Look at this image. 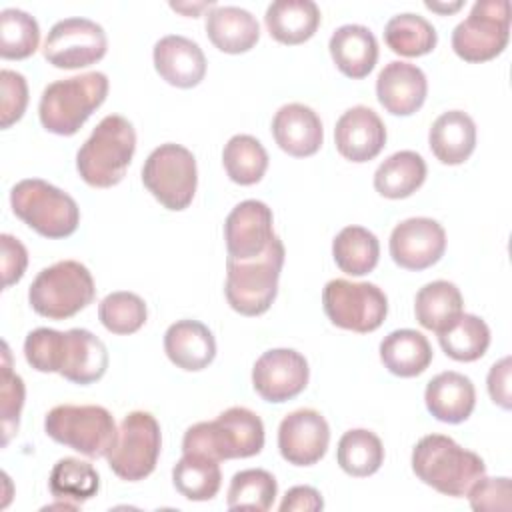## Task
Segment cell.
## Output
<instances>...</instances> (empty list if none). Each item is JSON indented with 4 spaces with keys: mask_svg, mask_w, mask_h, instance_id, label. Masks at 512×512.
<instances>
[{
    "mask_svg": "<svg viewBox=\"0 0 512 512\" xmlns=\"http://www.w3.org/2000/svg\"><path fill=\"white\" fill-rule=\"evenodd\" d=\"M334 142L346 160L368 162L384 148L386 126L372 108L352 106L338 118Z\"/></svg>",
    "mask_w": 512,
    "mask_h": 512,
    "instance_id": "cell-19",
    "label": "cell"
},
{
    "mask_svg": "<svg viewBox=\"0 0 512 512\" xmlns=\"http://www.w3.org/2000/svg\"><path fill=\"white\" fill-rule=\"evenodd\" d=\"M464 312V300L456 284L434 280L422 286L414 298V316L426 330L440 334Z\"/></svg>",
    "mask_w": 512,
    "mask_h": 512,
    "instance_id": "cell-30",
    "label": "cell"
},
{
    "mask_svg": "<svg viewBox=\"0 0 512 512\" xmlns=\"http://www.w3.org/2000/svg\"><path fill=\"white\" fill-rule=\"evenodd\" d=\"M264 448V424L244 406H232L216 420L198 422L184 432L182 452L204 454L214 460L250 458Z\"/></svg>",
    "mask_w": 512,
    "mask_h": 512,
    "instance_id": "cell-3",
    "label": "cell"
},
{
    "mask_svg": "<svg viewBox=\"0 0 512 512\" xmlns=\"http://www.w3.org/2000/svg\"><path fill=\"white\" fill-rule=\"evenodd\" d=\"M320 18V8L312 0H276L264 14L270 36L282 44L310 40L320 26Z\"/></svg>",
    "mask_w": 512,
    "mask_h": 512,
    "instance_id": "cell-28",
    "label": "cell"
},
{
    "mask_svg": "<svg viewBox=\"0 0 512 512\" xmlns=\"http://www.w3.org/2000/svg\"><path fill=\"white\" fill-rule=\"evenodd\" d=\"M322 306L334 326L358 334L374 332L388 314V298L376 284L346 278H334L324 286Z\"/></svg>",
    "mask_w": 512,
    "mask_h": 512,
    "instance_id": "cell-12",
    "label": "cell"
},
{
    "mask_svg": "<svg viewBox=\"0 0 512 512\" xmlns=\"http://www.w3.org/2000/svg\"><path fill=\"white\" fill-rule=\"evenodd\" d=\"M432 346L428 338L412 328L394 330L380 342V360L384 368L400 378L422 374L432 362Z\"/></svg>",
    "mask_w": 512,
    "mask_h": 512,
    "instance_id": "cell-29",
    "label": "cell"
},
{
    "mask_svg": "<svg viewBox=\"0 0 512 512\" xmlns=\"http://www.w3.org/2000/svg\"><path fill=\"white\" fill-rule=\"evenodd\" d=\"M106 94L108 76L98 70L56 80L40 96V122L52 134L72 136L106 100Z\"/></svg>",
    "mask_w": 512,
    "mask_h": 512,
    "instance_id": "cell-5",
    "label": "cell"
},
{
    "mask_svg": "<svg viewBox=\"0 0 512 512\" xmlns=\"http://www.w3.org/2000/svg\"><path fill=\"white\" fill-rule=\"evenodd\" d=\"M426 180V162L414 150H400L388 156L374 172V188L390 200L408 198Z\"/></svg>",
    "mask_w": 512,
    "mask_h": 512,
    "instance_id": "cell-31",
    "label": "cell"
},
{
    "mask_svg": "<svg viewBox=\"0 0 512 512\" xmlns=\"http://www.w3.org/2000/svg\"><path fill=\"white\" fill-rule=\"evenodd\" d=\"M428 144L442 164H462L476 148V124L466 112L448 110L434 120Z\"/></svg>",
    "mask_w": 512,
    "mask_h": 512,
    "instance_id": "cell-26",
    "label": "cell"
},
{
    "mask_svg": "<svg viewBox=\"0 0 512 512\" xmlns=\"http://www.w3.org/2000/svg\"><path fill=\"white\" fill-rule=\"evenodd\" d=\"M328 444V422L312 408L290 412L278 426V450L288 464L312 466L326 454Z\"/></svg>",
    "mask_w": 512,
    "mask_h": 512,
    "instance_id": "cell-17",
    "label": "cell"
},
{
    "mask_svg": "<svg viewBox=\"0 0 512 512\" xmlns=\"http://www.w3.org/2000/svg\"><path fill=\"white\" fill-rule=\"evenodd\" d=\"M164 352L174 366L186 372H198L214 360L216 340L206 324L186 318L168 326Z\"/></svg>",
    "mask_w": 512,
    "mask_h": 512,
    "instance_id": "cell-23",
    "label": "cell"
},
{
    "mask_svg": "<svg viewBox=\"0 0 512 512\" xmlns=\"http://www.w3.org/2000/svg\"><path fill=\"white\" fill-rule=\"evenodd\" d=\"M510 372H512L510 356H504L502 360L494 362L488 372V394H490L492 402L504 410H510V406H512Z\"/></svg>",
    "mask_w": 512,
    "mask_h": 512,
    "instance_id": "cell-46",
    "label": "cell"
},
{
    "mask_svg": "<svg viewBox=\"0 0 512 512\" xmlns=\"http://www.w3.org/2000/svg\"><path fill=\"white\" fill-rule=\"evenodd\" d=\"M470 506L478 512L484 510H502L508 512L512 506V486L510 478L500 476V478H478L470 490L466 492Z\"/></svg>",
    "mask_w": 512,
    "mask_h": 512,
    "instance_id": "cell-43",
    "label": "cell"
},
{
    "mask_svg": "<svg viewBox=\"0 0 512 512\" xmlns=\"http://www.w3.org/2000/svg\"><path fill=\"white\" fill-rule=\"evenodd\" d=\"M332 256L344 274L364 276L378 264L380 242L364 226H346L332 240Z\"/></svg>",
    "mask_w": 512,
    "mask_h": 512,
    "instance_id": "cell-33",
    "label": "cell"
},
{
    "mask_svg": "<svg viewBox=\"0 0 512 512\" xmlns=\"http://www.w3.org/2000/svg\"><path fill=\"white\" fill-rule=\"evenodd\" d=\"M12 212L44 238H66L76 232L80 208L76 200L54 184L26 178L10 190Z\"/></svg>",
    "mask_w": 512,
    "mask_h": 512,
    "instance_id": "cell-7",
    "label": "cell"
},
{
    "mask_svg": "<svg viewBox=\"0 0 512 512\" xmlns=\"http://www.w3.org/2000/svg\"><path fill=\"white\" fill-rule=\"evenodd\" d=\"M160 446L162 436L158 420L150 412L134 410L124 416L106 460L118 478L138 482L154 472Z\"/></svg>",
    "mask_w": 512,
    "mask_h": 512,
    "instance_id": "cell-11",
    "label": "cell"
},
{
    "mask_svg": "<svg viewBox=\"0 0 512 512\" xmlns=\"http://www.w3.org/2000/svg\"><path fill=\"white\" fill-rule=\"evenodd\" d=\"M108 48L106 32L100 24L88 18H64L56 22L46 40L42 54L48 64L64 70L90 66L104 58Z\"/></svg>",
    "mask_w": 512,
    "mask_h": 512,
    "instance_id": "cell-14",
    "label": "cell"
},
{
    "mask_svg": "<svg viewBox=\"0 0 512 512\" xmlns=\"http://www.w3.org/2000/svg\"><path fill=\"white\" fill-rule=\"evenodd\" d=\"M40 44V28L34 16L20 8H4L0 12V56L6 60H22L36 52Z\"/></svg>",
    "mask_w": 512,
    "mask_h": 512,
    "instance_id": "cell-40",
    "label": "cell"
},
{
    "mask_svg": "<svg viewBox=\"0 0 512 512\" xmlns=\"http://www.w3.org/2000/svg\"><path fill=\"white\" fill-rule=\"evenodd\" d=\"M142 182L164 208L184 210L196 194V158L182 144H160L142 166Z\"/></svg>",
    "mask_w": 512,
    "mask_h": 512,
    "instance_id": "cell-10",
    "label": "cell"
},
{
    "mask_svg": "<svg viewBox=\"0 0 512 512\" xmlns=\"http://www.w3.org/2000/svg\"><path fill=\"white\" fill-rule=\"evenodd\" d=\"M0 86H2V108H0V126L10 128L14 122H18L26 110L28 104V84L26 78L16 72L4 68L0 72Z\"/></svg>",
    "mask_w": 512,
    "mask_h": 512,
    "instance_id": "cell-44",
    "label": "cell"
},
{
    "mask_svg": "<svg viewBox=\"0 0 512 512\" xmlns=\"http://www.w3.org/2000/svg\"><path fill=\"white\" fill-rule=\"evenodd\" d=\"M414 474L444 496L462 498L486 474L484 460L444 434L420 438L412 450Z\"/></svg>",
    "mask_w": 512,
    "mask_h": 512,
    "instance_id": "cell-2",
    "label": "cell"
},
{
    "mask_svg": "<svg viewBox=\"0 0 512 512\" xmlns=\"http://www.w3.org/2000/svg\"><path fill=\"white\" fill-rule=\"evenodd\" d=\"M510 36V2L478 0L454 28L452 48L466 62H486L498 56Z\"/></svg>",
    "mask_w": 512,
    "mask_h": 512,
    "instance_id": "cell-13",
    "label": "cell"
},
{
    "mask_svg": "<svg viewBox=\"0 0 512 512\" xmlns=\"http://www.w3.org/2000/svg\"><path fill=\"white\" fill-rule=\"evenodd\" d=\"M336 460L338 466L354 478L372 476L384 462V446L374 432L354 428L344 432L338 440Z\"/></svg>",
    "mask_w": 512,
    "mask_h": 512,
    "instance_id": "cell-37",
    "label": "cell"
},
{
    "mask_svg": "<svg viewBox=\"0 0 512 512\" xmlns=\"http://www.w3.org/2000/svg\"><path fill=\"white\" fill-rule=\"evenodd\" d=\"M310 378L306 358L292 348L264 352L252 368V386L266 402H286L298 396Z\"/></svg>",
    "mask_w": 512,
    "mask_h": 512,
    "instance_id": "cell-15",
    "label": "cell"
},
{
    "mask_svg": "<svg viewBox=\"0 0 512 512\" xmlns=\"http://www.w3.org/2000/svg\"><path fill=\"white\" fill-rule=\"evenodd\" d=\"M48 486L54 498L78 506L96 496L100 488V476L90 462L68 456L60 458L52 466Z\"/></svg>",
    "mask_w": 512,
    "mask_h": 512,
    "instance_id": "cell-35",
    "label": "cell"
},
{
    "mask_svg": "<svg viewBox=\"0 0 512 512\" xmlns=\"http://www.w3.org/2000/svg\"><path fill=\"white\" fill-rule=\"evenodd\" d=\"M426 4V8H430V10H434V12H442V14H450V12H456L458 8H462V0H456V2H452V4H440V2H430V0H426L424 2Z\"/></svg>",
    "mask_w": 512,
    "mask_h": 512,
    "instance_id": "cell-48",
    "label": "cell"
},
{
    "mask_svg": "<svg viewBox=\"0 0 512 512\" xmlns=\"http://www.w3.org/2000/svg\"><path fill=\"white\" fill-rule=\"evenodd\" d=\"M284 256V244L278 236H274L268 250L256 258H228L224 292L230 308L242 316L264 314L278 294V278L284 266Z\"/></svg>",
    "mask_w": 512,
    "mask_h": 512,
    "instance_id": "cell-6",
    "label": "cell"
},
{
    "mask_svg": "<svg viewBox=\"0 0 512 512\" xmlns=\"http://www.w3.org/2000/svg\"><path fill=\"white\" fill-rule=\"evenodd\" d=\"M206 34L210 42L226 52H248L260 38L258 20L240 6H214L206 14Z\"/></svg>",
    "mask_w": 512,
    "mask_h": 512,
    "instance_id": "cell-27",
    "label": "cell"
},
{
    "mask_svg": "<svg viewBox=\"0 0 512 512\" xmlns=\"http://www.w3.org/2000/svg\"><path fill=\"white\" fill-rule=\"evenodd\" d=\"M148 310L144 300L126 290L108 294L98 306V318L102 326L112 334H134L146 322Z\"/></svg>",
    "mask_w": 512,
    "mask_h": 512,
    "instance_id": "cell-41",
    "label": "cell"
},
{
    "mask_svg": "<svg viewBox=\"0 0 512 512\" xmlns=\"http://www.w3.org/2000/svg\"><path fill=\"white\" fill-rule=\"evenodd\" d=\"M154 68L162 80L176 88H192L206 74V56L202 48L180 34H168L154 44Z\"/></svg>",
    "mask_w": 512,
    "mask_h": 512,
    "instance_id": "cell-21",
    "label": "cell"
},
{
    "mask_svg": "<svg viewBox=\"0 0 512 512\" xmlns=\"http://www.w3.org/2000/svg\"><path fill=\"white\" fill-rule=\"evenodd\" d=\"M172 484L186 500H212L222 486L220 464L210 456L184 452L172 468Z\"/></svg>",
    "mask_w": 512,
    "mask_h": 512,
    "instance_id": "cell-32",
    "label": "cell"
},
{
    "mask_svg": "<svg viewBox=\"0 0 512 512\" xmlns=\"http://www.w3.org/2000/svg\"><path fill=\"white\" fill-rule=\"evenodd\" d=\"M384 40L392 52L414 58L432 52L438 42V34L424 16L402 12L386 22Z\"/></svg>",
    "mask_w": 512,
    "mask_h": 512,
    "instance_id": "cell-34",
    "label": "cell"
},
{
    "mask_svg": "<svg viewBox=\"0 0 512 512\" xmlns=\"http://www.w3.org/2000/svg\"><path fill=\"white\" fill-rule=\"evenodd\" d=\"M446 250V232L440 222L416 216L394 226L390 234V256L406 270H426L436 264Z\"/></svg>",
    "mask_w": 512,
    "mask_h": 512,
    "instance_id": "cell-16",
    "label": "cell"
},
{
    "mask_svg": "<svg viewBox=\"0 0 512 512\" xmlns=\"http://www.w3.org/2000/svg\"><path fill=\"white\" fill-rule=\"evenodd\" d=\"M136 132L130 120L120 114L104 116L76 154L80 178L94 188L116 186L134 156Z\"/></svg>",
    "mask_w": 512,
    "mask_h": 512,
    "instance_id": "cell-4",
    "label": "cell"
},
{
    "mask_svg": "<svg viewBox=\"0 0 512 512\" xmlns=\"http://www.w3.org/2000/svg\"><path fill=\"white\" fill-rule=\"evenodd\" d=\"M96 294L90 270L76 260H60L36 274L28 290L32 310L48 320H66L84 310Z\"/></svg>",
    "mask_w": 512,
    "mask_h": 512,
    "instance_id": "cell-8",
    "label": "cell"
},
{
    "mask_svg": "<svg viewBox=\"0 0 512 512\" xmlns=\"http://www.w3.org/2000/svg\"><path fill=\"white\" fill-rule=\"evenodd\" d=\"M322 508L324 500L312 486H294L284 494L280 502V512H316Z\"/></svg>",
    "mask_w": 512,
    "mask_h": 512,
    "instance_id": "cell-47",
    "label": "cell"
},
{
    "mask_svg": "<svg viewBox=\"0 0 512 512\" xmlns=\"http://www.w3.org/2000/svg\"><path fill=\"white\" fill-rule=\"evenodd\" d=\"M272 136L286 154L304 158L320 150L324 140V128L320 116L310 106L290 102L278 108V112L274 114Z\"/></svg>",
    "mask_w": 512,
    "mask_h": 512,
    "instance_id": "cell-22",
    "label": "cell"
},
{
    "mask_svg": "<svg viewBox=\"0 0 512 512\" xmlns=\"http://www.w3.org/2000/svg\"><path fill=\"white\" fill-rule=\"evenodd\" d=\"M170 6H172L174 10H178V12H186V14H192V16H194L198 10H202V8H214L216 4H214V2H200V4H196V6L190 8V6H186V4H176V2H172Z\"/></svg>",
    "mask_w": 512,
    "mask_h": 512,
    "instance_id": "cell-49",
    "label": "cell"
},
{
    "mask_svg": "<svg viewBox=\"0 0 512 512\" xmlns=\"http://www.w3.org/2000/svg\"><path fill=\"white\" fill-rule=\"evenodd\" d=\"M272 210L260 200H244L232 208L224 222L228 258L248 260L264 254L274 240Z\"/></svg>",
    "mask_w": 512,
    "mask_h": 512,
    "instance_id": "cell-18",
    "label": "cell"
},
{
    "mask_svg": "<svg viewBox=\"0 0 512 512\" xmlns=\"http://www.w3.org/2000/svg\"><path fill=\"white\" fill-rule=\"evenodd\" d=\"M438 342L452 360L474 362L482 358L490 346V328L482 318L462 312L438 334Z\"/></svg>",
    "mask_w": 512,
    "mask_h": 512,
    "instance_id": "cell-36",
    "label": "cell"
},
{
    "mask_svg": "<svg viewBox=\"0 0 512 512\" xmlns=\"http://www.w3.org/2000/svg\"><path fill=\"white\" fill-rule=\"evenodd\" d=\"M26 362L38 372H58L74 384H92L108 368V350L90 330L36 328L24 340Z\"/></svg>",
    "mask_w": 512,
    "mask_h": 512,
    "instance_id": "cell-1",
    "label": "cell"
},
{
    "mask_svg": "<svg viewBox=\"0 0 512 512\" xmlns=\"http://www.w3.org/2000/svg\"><path fill=\"white\" fill-rule=\"evenodd\" d=\"M428 94V80L422 68L410 62L392 60L376 78V96L386 112L410 116L422 108Z\"/></svg>",
    "mask_w": 512,
    "mask_h": 512,
    "instance_id": "cell-20",
    "label": "cell"
},
{
    "mask_svg": "<svg viewBox=\"0 0 512 512\" xmlns=\"http://www.w3.org/2000/svg\"><path fill=\"white\" fill-rule=\"evenodd\" d=\"M424 402L428 412L446 424L464 422L476 404V390L468 376L446 370L436 374L424 392Z\"/></svg>",
    "mask_w": 512,
    "mask_h": 512,
    "instance_id": "cell-24",
    "label": "cell"
},
{
    "mask_svg": "<svg viewBox=\"0 0 512 512\" xmlns=\"http://www.w3.org/2000/svg\"><path fill=\"white\" fill-rule=\"evenodd\" d=\"M222 164L232 182L250 186L262 180L268 168V152L254 136L236 134L222 150Z\"/></svg>",
    "mask_w": 512,
    "mask_h": 512,
    "instance_id": "cell-38",
    "label": "cell"
},
{
    "mask_svg": "<svg viewBox=\"0 0 512 512\" xmlns=\"http://www.w3.org/2000/svg\"><path fill=\"white\" fill-rule=\"evenodd\" d=\"M24 380L12 372L10 368V350L4 344V364H2V386H0V410H2V430L4 438L2 444L6 446L8 440L18 430L20 412L24 406Z\"/></svg>",
    "mask_w": 512,
    "mask_h": 512,
    "instance_id": "cell-42",
    "label": "cell"
},
{
    "mask_svg": "<svg viewBox=\"0 0 512 512\" xmlns=\"http://www.w3.org/2000/svg\"><path fill=\"white\" fill-rule=\"evenodd\" d=\"M278 494L276 478L262 468L240 470L232 476L228 486V508L240 510H270Z\"/></svg>",
    "mask_w": 512,
    "mask_h": 512,
    "instance_id": "cell-39",
    "label": "cell"
},
{
    "mask_svg": "<svg viewBox=\"0 0 512 512\" xmlns=\"http://www.w3.org/2000/svg\"><path fill=\"white\" fill-rule=\"evenodd\" d=\"M0 242H2V278H4L2 284L4 288H8L24 276L28 266V252L24 244L12 234H2Z\"/></svg>",
    "mask_w": 512,
    "mask_h": 512,
    "instance_id": "cell-45",
    "label": "cell"
},
{
    "mask_svg": "<svg viewBox=\"0 0 512 512\" xmlns=\"http://www.w3.org/2000/svg\"><path fill=\"white\" fill-rule=\"evenodd\" d=\"M46 434L88 458H100L116 442V422L104 406L96 404H60L44 418Z\"/></svg>",
    "mask_w": 512,
    "mask_h": 512,
    "instance_id": "cell-9",
    "label": "cell"
},
{
    "mask_svg": "<svg viewBox=\"0 0 512 512\" xmlns=\"http://www.w3.org/2000/svg\"><path fill=\"white\" fill-rule=\"evenodd\" d=\"M328 48L336 68L352 80L368 76L378 60V40L362 24L338 26L330 36Z\"/></svg>",
    "mask_w": 512,
    "mask_h": 512,
    "instance_id": "cell-25",
    "label": "cell"
}]
</instances>
